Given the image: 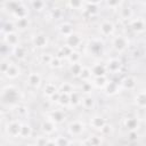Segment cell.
I'll return each mask as SVG.
<instances>
[{"instance_id":"1","label":"cell","mask_w":146,"mask_h":146,"mask_svg":"<svg viewBox=\"0 0 146 146\" xmlns=\"http://www.w3.org/2000/svg\"><path fill=\"white\" fill-rule=\"evenodd\" d=\"M111 48L116 54L125 51L129 48V38L124 34H113L111 36Z\"/></svg>"},{"instance_id":"2","label":"cell","mask_w":146,"mask_h":146,"mask_svg":"<svg viewBox=\"0 0 146 146\" xmlns=\"http://www.w3.org/2000/svg\"><path fill=\"white\" fill-rule=\"evenodd\" d=\"M98 33L100 38H111L115 34V24L110 19H103L98 25Z\"/></svg>"},{"instance_id":"3","label":"cell","mask_w":146,"mask_h":146,"mask_svg":"<svg viewBox=\"0 0 146 146\" xmlns=\"http://www.w3.org/2000/svg\"><path fill=\"white\" fill-rule=\"evenodd\" d=\"M86 125L80 120H73L67 124V132L71 137H80L83 135Z\"/></svg>"},{"instance_id":"4","label":"cell","mask_w":146,"mask_h":146,"mask_svg":"<svg viewBox=\"0 0 146 146\" xmlns=\"http://www.w3.org/2000/svg\"><path fill=\"white\" fill-rule=\"evenodd\" d=\"M106 70H107V74H116L121 71L122 67V60L119 57H110L105 63Z\"/></svg>"},{"instance_id":"5","label":"cell","mask_w":146,"mask_h":146,"mask_svg":"<svg viewBox=\"0 0 146 146\" xmlns=\"http://www.w3.org/2000/svg\"><path fill=\"white\" fill-rule=\"evenodd\" d=\"M130 29L136 33V34H143L145 31V21L143 16H137V17H132L129 22H128Z\"/></svg>"},{"instance_id":"6","label":"cell","mask_w":146,"mask_h":146,"mask_svg":"<svg viewBox=\"0 0 146 146\" xmlns=\"http://www.w3.org/2000/svg\"><path fill=\"white\" fill-rule=\"evenodd\" d=\"M21 66H19V64L18 63H15V62H13V60H10V63H9V65H8V67L6 68V71L2 73L7 79H9V80H15V79H17L19 75H21Z\"/></svg>"},{"instance_id":"7","label":"cell","mask_w":146,"mask_h":146,"mask_svg":"<svg viewBox=\"0 0 146 146\" xmlns=\"http://www.w3.org/2000/svg\"><path fill=\"white\" fill-rule=\"evenodd\" d=\"M40 128H41V131H42V133H43L44 136L50 137L51 135H54V133L56 132V130H57V124H56L51 119H49V117L47 116V117L43 119V121L41 122Z\"/></svg>"},{"instance_id":"8","label":"cell","mask_w":146,"mask_h":146,"mask_svg":"<svg viewBox=\"0 0 146 146\" xmlns=\"http://www.w3.org/2000/svg\"><path fill=\"white\" fill-rule=\"evenodd\" d=\"M31 42L34 47H36L39 49H44V48H47L49 41H48V36L44 33L38 32L31 38Z\"/></svg>"},{"instance_id":"9","label":"cell","mask_w":146,"mask_h":146,"mask_svg":"<svg viewBox=\"0 0 146 146\" xmlns=\"http://www.w3.org/2000/svg\"><path fill=\"white\" fill-rule=\"evenodd\" d=\"M21 124H22V121L19 119H14V120H10L9 122H7V125H6V131L7 133L10 136V137H18L19 135V129H21Z\"/></svg>"},{"instance_id":"10","label":"cell","mask_w":146,"mask_h":146,"mask_svg":"<svg viewBox=\"0 0 146 146\" xmlns=\"http://www.w3.org/2000/svg\"><path fill=\"white\" fill-rule=\"evenodd\" d=\"M3 41H5V43H6L8 47L13 48V47L19 44V33H18L16 30L9 31V32H7V33L5 34Z\"/></svg>"},{"instance_id":"11","label":"cell","mask_w":146,"mask_h":146,"mask_svg":"<svg viewBox=\"0 0 146 146\" xmlns=\"http://www.w3.org/2000/svg\"><path fill=\"white\" fill-rule=\"evenodd\" d=\"M105 123H106V120L100 114H92L89 119V125L95 131H100V129L105 125Z\"/></svg>"},{"instance_id":"12","label":"cell","mask_w":146,"mask_h":146,"mask_svg":"<svg viewBox=\"0 0 146 146\" xmlns=\"http://www.w3.org/2000/svg\"><path fill=\"white\" fill-rule=\"evenodd\" d=\"M119 87H120V90H133L137 87L136 79L131 75H127L120 80Z\"/></svg>"},{"instance_id":"13","label":"cell","mask_w":146,"mask_h":146,"mask_svg":"<svg viewBox=\"0 0 146 146\" xmlns=\"http://www.w3.org/2000/svg\"><path fill=\"white\" fill-rule=\"evenodd\" d=\"M96 100L94 98V96H91V94H81V99H80V105L81 107H83L86 111H91L95 107Z\"/></svg>"},{"instance_id":"14","label":"cell","mask_w":146,"mask_h":146,"mask_svg":"<svg viewBox=\"0 0 146 146\" xmlns=\"http://www.w3.org/2000/svg\"><path fill=\"white\" fill-rule=\"evenodd\" d=\"M82 36L80 35V34H78V33H75V31L72 33V34H70V35H67V36H65V43L67 44V46H70L72 49H75V48H78L81 43H82Z\"/></svg>"},{"instance_id":"15","label":"cell","mask_w":146,"mask_h":146,"mask_svg":"<svg viewBox=\"0 0 146 146\" xmlns=\"http://www.w3.org/2000/svg\"><path fill=\"white\" fill-rule=\"evenodd\" d=\"M26 82L32 88H39L42 84V76L38 72H31L26 76Z\"/></svg>"},{"instance_id":"16","label":"cell","mask_w":146,"mask_h":146,"mask_svg":"<svg viewBox=\"0 0 146 146\" xmlns=\"http://www.w3.org/2000/svg\"><path fill=\"white\" fill-rule=\"evenodd\" d=\"M49 119H51L56 124H59V123H63L66 119V114H65V111L62 110V108H56L54 111H51L48 115Z\"/></svg>"},{"instance_id":"17","label":"cell","mask_w":146,"mask_h":146,"mask_svg":"<svg viewBox=\"0 0 146 146\" xmlns=\"http://www.w3.org/2000/svg\"><path fill=\"white\" fill-rule=\"evenodd\" d=\"M90 67L91 75L92 76H102V75H107V70L104 63H95Z\"/></svg>"},{"instance_id":"18","label":"cell","mask_w":146,"mask_h":146,"mask_svg":"<svg viewBox=\"0 0 146 146\" xmlns=\"http://www.w3.org/2000/svg\"><path fill=\"white\" fill-rule=\"evenodd\" d=\"M124 127L129 130H138L140 127V120L137 116H129L124 119Z\"/></svg>"},{"instance_id":"19","label":"cell","mask_w":146,"mask_h":146,"mask_svg":"<svg viewBox=\"0 0 146 146\" xmlns=\"http://www.w3.org/2000/svg\"><path fill=\"white\" fill-rule=\"evenodd\" d=\"M11 51H13V55L15 56V58L18 59V60L25 59V57H26V55H27L26 48H25L24 46H22L21 43L17 44V46H15V47H13V48H11Z\"/></svg>"},{"instance_id":"20","label":"cell","mask_w":146,"mask_h":146,"mask_svg":"<svg viewBox=\"0 0 146 146\" xmlns=\"http://www.w3.org/2000/svg\"><path fill=\"white\" fill-rule=\"evenodd\" d=\"M103 90L107 94V95H115L120 91V87H119V83L112 81V80H108L107 83L104 86Z\"/></svg>"},{"instance_id":"21","label":"cell","mask_w":146,"mask_h":146,"mask_svg":"<svg viewBox=\"0 0 146 146\" xmlns=\"http://www.w3.org/2000/svg\"><path fill=\"white\" fill-rule=\"evenodd\" d=\"M58 31H59V34L65 38V36H67V35H70V34H72L74 32V27H73V25L71 23L64 22L58 26Z\"/></svg>"},{"instance_id":"22","label":"cell","mask_w":146,"mask_h":146,"mask_svg":"<svg viewBox=\"0 0 146 146\" xmlns=\"http://www.w3.org/2000/svg\"><path fill=\"white\" fill-rule=\"evenodd\" d=\"M32 133H33V130H32L31 125L26 122H22L18 137H21V138H31Z\"/></svg>"},{"instance_id":"23","label":"cell","mask_w":146,"mask_h":146,"mask_svg":"<svg viewBox=\"0 0 146 146\" xmlns=\"http://www.w3.org/2000/svg\"><path fill=\"white\" fill-rule=\"evenodd\" d=\"M136 106L139 108V110H145V104H146V96H145V90L141 89L139 91H137L136 94Z\"/></svg>"},{"instance_id":"24","label":"cell","mask_w":146,"mask_h":146,"mask_svg":"<svg viewBox=\"0 0 146 146\" xmlns=\"http://www.w3.org/2000/svg\"><path fill=\"white\" fill-rule=\"evenodd\" d=\"M133 16H135V13H133L131 7H121L120 8V17H121V19H124V21L129 22Z\"/></svg>"},{"instance_id":"25","label":"cell","mask_w":146,"mask_h":146,"mask_svg":"<svg viewBox=\"0 0 146 146\" xmlns=\"http://www.w3.org/2000/svg\"><path fill=\"white\" fill-rule=\"evenodd\" d=\"M42 90H43V95L47 98H49L52 94H55L57 91V86L54 82H46L43 84V89Z\"/></svg>"},{"instance_id":"26","label":"cell","mask_w":146,"mask_h":146,"mask_svg":"<svg viewBox=\"0 0 146 146\" xmlns=\"http://www.w3.org/2000/svg\"><path fill=\"white\" fill-rule=\"evenodd\" d=\"M15 25V29L18 30V31H24L29 27V18L27 17H22V18H18L15 21L14 23Z\"/></svg>"},{"instance_id":"27","label":"cell","mask_w":146,"mask_h":146,"mask_svg":"<svg viewBox=\"0 0 146 146\" xmlns=\"http://www.w3.org/2000/svg\"><path fill=\"white\" fill-rule=\"evenodd\" d=\"M67 5L73 10H81L86 8V1L84 0H67Z\"/></svg>"},{"instance_id":"28","label":"cell","mask_w":146,"mask_h":146,"mask_svg":"<svg viewBox=\"0 0 146 146\" xmlns=\"http://www.w3.org/2000/svg\"><path fill=\"white\" fill-rule=\"evenodd\" d=\"M82 67H83V64H81V62H79V63H72V64H70V73L74 78H79Z\"/></svg>"},{"instance_id":"29","label":"cell","mask_w":146,"mask_h":146,"mask_svg":"<svg viewBox=\"0 0 146 146\" xmlns=\"http://www.w3.org/2000/svg\"><path fill=\"white\" fill-rule=\"evenodd\" d=\"M81 58H82L81 52H79L78 50L73 49V50L71 51V54L66 57V60H67L70 64H72V63H79V62H81Z\"/></svg>"},{"instance_id":"30","label":"cell","mask_w":146,"mask_h":146,"mask_svg":"<svg viewBox=\"0 0 146 146\" xmlns=\"http://www.w3.org/2000/svg\"><path fill=\"white\" fill-rule=\"evenodd\" d=\"M103 138H104V136H102V135H92V136L87 137V139H86V141H83V144L98 145V144L103 143Z\"/></svg>"},{"instance_id":"31","label":"cell","mask_w":146,"mask_h":146,"mask_svg":"<svg viewBox=\"0 0 146 146\" xmlns=\"http://www.w3.org/2000/svg\"><path fill=\"white\" fill-rule=\"evenodd\" d=\"M57 89L59 92H65V94H71L75 90L73 83H71V82H64L59 87H57Z\"/></svg>"},{"instance_id":"32","label":"cell","mask_w":146,"mask_h":146,"mask_svg":"<svg viewBox=\"0 0 146 146\" xmlns=\"http://www.w3.org/2000/svg\"><path fill=\"white\" fill-rule=\"evenodd\" d=\"M48 65L51 66L52 68H60L63 66V57H60L59 55L52 56V58H51V60Z\"/></svg>"},{"instance_id":"33","label":"cell","mask_w":146,"mask_h":146,"mask_svg":"<svg viewBox=\"0 0 146 146\" xmlns=\"http://www.w3.org/2000/svg\"><path fill=\"white\" fill-rule=\"evenodd\" d=\"M91 78H92V75H91L90 67L83 65V67H82V70H81V73H80V75H79V79L82 80V81H89Z\"/></svg>"},{"instance_id":"34","label":"cell","mask_w":146,"mask_h":146,"mask_svg":"<svg viewBox=\"0 0 146 146\" xmlns=\"http://www.w3.org/2000/svg\"><path fill=\"white\" fill-rule=\"evenodd\" d=\"M31 6L34 10L41 11V10H43V8L46 6V2L43 0H31Z\"/></svg>"},{"instance_id":"35","label":"cell","mask_w":146,"mask_h":146,"mask_svg":"<svg viewBox=\"0 0 146 146\" xmlns=\"http://www.w3.org/2000/svg\"><path fill=\"white\" fill-rule=\"evenodd\" d=\"M72 143H73V140H71L70 137H64L63 138V136H59L56 139H54L55 145H68V144H72Z\"/></svg>"},{"instance_id":"36","label":"cell","mask_w":146,"mask_h":146,"mask_svg":"<svg viewBox=\"0 0 146 146\" xmlns=\"http://www.w3.org/2000/svg\"><path fill=\"white\" fill-rule=\"evenodd\" d=\"M52 56H54V55H51V54H49V52H42V54L40 55V58H41V60H42L46 65H48V64L50 63Z\"/></svg>"},{"instance_id":"37","label":"cell","mask_w":146,"mask_h":146,"mask_svg":"<svg viewBox=\"0 0 146 146\" xmlns=\"http://www.w3.org/2000/svg\"><path fill=\"white\" fill-rule=\"evenodd\" d=\"M86 1V3H88V5H95V6H97L98 3H100L103 0H84Z\"/></svg>"},{"instance_id":"38","label":"cell","mask_w":146,"mask_h":146,"mask_svg":"<svg viewBox=\"0 0 146 146\" xmlns=\"http://www.w3.org/2000/svg\"><path fill=\"white\" fill-rule=\"evenodd\" d=\"M2 120H3V114H2V112L0 111V123L2 122Z\"/></svg>"},{"instance_id":"39","label":"cell","mask_w":146,"mask_h":146,"mask_svg":"<svg viewBox=\"0 0 146 146\" xmlns=\"http://www.w3.org/2000/svg\"><path fill=\"white\" fill-rule=\"evenodd\" d=\"M6 1H16V0H6Z\"/></svg>"}]
</instances>
